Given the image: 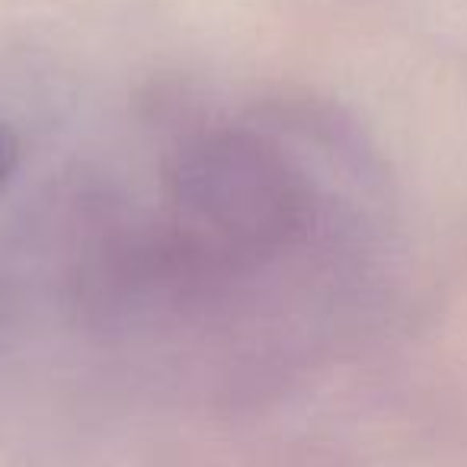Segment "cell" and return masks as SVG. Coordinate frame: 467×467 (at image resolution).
<instances>
[{
  "label": "cell",
  "mask_w": 467,
  "mask_h": 467,
  "mask_svg": "<svg viewBox=\"0 0 467 467\" xmlns=\"http://www.w3.org/2000/svg\"><path fill=\"white\" fill-rule=\"evenodd\" d=\"M16 157H20V144H16L14 131L0 125V186H4V180H7L10 173H14Z\"/></svg>",
  "instance_id": "1"
}]
</instances>
